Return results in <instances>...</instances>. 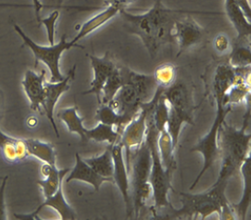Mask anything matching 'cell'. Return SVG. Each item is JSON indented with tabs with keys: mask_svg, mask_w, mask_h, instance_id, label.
<instances>
[{
	"mask_svg": "<svg viewBox=\"0 0 251 220\" xmlns=\"http://www.w3.org/2000/svg\"><path fill=\"white\" fill-rule=\"evenodd\" d=\"M187 11L168 9L157 0L150 10L133 14L126 9L120 12L128 32L137 35L151 57L158 54L160 48L175 43L174 27L176 20Z\"/></svg>",
	"mask_w": 251,
	"mask_h": 220,
	"instance_id": "6da1fadb",
	"label": "cell"
},
{
	"mask_svg": "<svg viewBox=\"0 0 251 220\" xmlns=\"http://www.w3.org/2000/svg\"><path fill=\"white\" fill-rule=\"evenodd\" d=\"M251 120V106L245 114L242 127L239 129L231 127L226 122L219 131V159L221 168L217 180L213 185L227 183L229 178L236 174L245 159L251 155V133H247Z\"/></svg>",
	"mask_w": 251,
	"mask_h": 220,
	"instance_id": "7a4b0ae2",
	"label": "cell"
},
{
	"mask_svg": "<svg viewBox=\"0 0 251 220\" xmlns=\"http://www.w3.org/2000/svg\"><path fill=\"white\" fill-rule=\"evenodd\" d=\"M227 183L212 185L207 192L197 194L180 193L182 207L179 210L172 209V214L168 215L170 220H193L200 217L206 220L212 214H217L220 220H236L231 203L226 196Z\"/></svg>",
	"mask_w": 251,
	"mask_h": 220,
	"instance_id": "3957f363",
	"label": "cell"
},
{
	"mask_svg": "<svg viewBox=\"0 0 251 220\" xmlns=\"http://www.w3.org/2000/svg\"><path fill=\"white\" fill-rule=\"evenodd\" d=\"M126 165L130 177L133 214L135 218H137L148 200L153 195L152 186L150 182L151 150L146 140L139 147L134 149L133 153H130Z\"/></svg>",
	"mask_w": 251,
	"mask_h": 220,
	"instance_id": "277c9868",
	"label": "cell"
},
{
	"mask_svg": "<svg viewBox=\"0 0 251 220\" xmlns=\"http://www.w3.org/2000/svg\"><path fill=\"white\" fill-rule=\"evenodd\" d=\"M156 105L151 109L148 116V129L145 140L147 141L151 150V170L150 182L153 191L152 197L154 200V208L155 210H160L164 207L172 206L169 202L168 194L171 190L174 191L172 181L175 172L165 169L159 157L158 149L159 131L155 127L153 119V113Z\"/></svg>",
	"mask_w": 251,
	"mask_h": 220,
	"instance_id": "5b68a950",
	"label": "cell"
},
{
	"mask_svg": "<svg viewBox=\"0 0 251 220\" xmlns=\"http://www.w3.org/2000/svg\"><path fill=\"white\" fill-rule=\"evenodd\" d=\"M217 110L216 115L213 120V123L209 128V132L201 138V139L193 146L191 152L201 153L203 157V166L198 177L194 180L190 191H193L196 186L199 184L202 177L205 175L207 171H209L214 163L219 160V131L224 122H226V116L232 110V107L225 106L223 103L217 102Z\"/></svg>",
	"mask_w": 251,
	"mask_h": 220,
	"instance_id": "8992f818",
	"label": "cell"
},
{
	"mask_svg": "<svg viewBox=\"0 0 251 220\" xmlns=\"http://www.w3.org/2000/svg\"><path fill=\"white\" fill-rule=\"evenodd\" d=\"M14 29L22 37L25 45L33 51L35 58V64H37L38 61H41L48 66L50 72V82L55 83L63 80L65 77L60 72V58L64 51H69L74 47L79 46L73 44L71 41H67V35L65 34L61 36L60 41L55 45L41 46L36 44L34 40H32L20 26L15 25Z\"/></svg>",
	"mask_w": 251,
	"mask_h": 220,
	"instance_id": "52a82bcc",
	"label": "cell"
},
{
	"mask_svg": "<svg viewBox=\"0 0 251 220\" xmlns=\"http://www.w3.org/2000/svg\"><path fill=\"white\" fill-rule=\"evenodd\" d=\"M165 89L158 87L155 96L151 102L143 103L139 112L123 129L120 143L123 145L126 157L128 158L132 151L139 147L145 141L148 129V116L151 109L157 104L160 95Z\"/></svg>",
	"mask_w": 251,
	"mask_h": 220,
	"instance_id": "ba28073f",
	"label": "cell"
},
{
	"mask_svg": "<svg viewBox=\"0 0 251 220\" xmlns=\"http://www.w3.org/2000/svg\"><path fill=\"white\" fill-rule=\"evenodd\" d=\"M204 34L205 30L191 16L181 15L174 27L175 43L178 45L177 56L201 43Z\"/></svg>",
	"mask_w": 251,
	"mask_h": 220,
	"instance_id": "9c48e42d",
	"label": "cell"
},
{
	"mask_svg": "<svg viewBox=\"0 0 251 220\" xmlns=\"http://www.w3.org/2000/svg\"><path fill=\"white\" fill-rule=\"evenodd\" d=\"M112 157L114 163L113 169V181L117 185L119 191L121 192L123 199L125 201L126 213L128 217L133 215V204L131 199V186H130V177L129 170L125 159V149L123 145L117 143L112 145Z\"/></svg>",
	"mask_w": 251,
	"mask_h": 220,
	"instance_id": "30bf717a",
	"label": "cell"
},
{
	"mask_svg": "<svg viewBox=\"0 0 251 220\" xmlns=\"http://www.w3.org/2000/svg\"><path fill=\"white\" fill-rule=\"evenodd\" d=\"M76 65L72 68L67 77L59 82H46L45 84V98L42 103L43 109L46 116L50 120L53 130L55 131L57 138H59V129L54 120V110L59 98L69 90L70 83L75 76Z\"/></svg>",
	"mask_w": 251,
	"mask_h": 220,
	"instance_id": "8fae6325",
	"label": "cell"
},
{
	"mask_svg": "<svg viewBox=\"0 0 251 220\" xmlns=\"http://www.w3.org/2000/svg\"><path fill=\"white\" fill-rule=\"evenodd\" d=\"M91 61L94 77L90 85V88L83 94H94L97 97L98 103L101 104V93L102 88L107 82L109 76L112 72L117 67L114 61L110 59L109 53H107L103 57H96V56H89Z\"/></svg>",
	"mask_w": 251,
	"mask_h": 220,
	"instance_id": "7c38bea8",
	"label": "cell"
},
{
	"mask_svg": "<svg viewBox=\"0 0 251 220\" xmlns=\"http://www.w3.org/2000/svg\"><path fill=\"white\" fill-rule=\"evenodd\" d=\"M45 207H51L55 211L58 212L60 219L62 220H75L76 219L75 212L74 211V209L68 203L64 197L62 185H60L59 190L55 194L52 195L50 197L45 198V201L31 214H27V215L15 214L14 217L18 220H39L38 218L39 213L42 211Z\"/></svg>",
	"mask_w": 251,
	"mask_h": 220,
	"instance_id": "4fadbf2b",
	"label": "cell"
},
{
	"mask_svg": "<svg viewBox=\"0 0 251 220\" xmlns=\"http://www.w3.org/2000/svg\"><path fill=\"white\" fill-rule=\"evenodd\" d=\"M109 105L121 114H126L132 118L139 112L143 102L140 95L133 85L125 83Z\"/></svg>",
	"mask_w": 251,
	"mask_h": 220,
	"instance_id": "5bb4252c",
	"label": "cell"
},
{
	"mask_svg": "<svg viewBox=\"0 0 251 220\" xmlns=\"http://www.w3.org/2000/svg\"><path fill=\"white\" fill-rule=\"evenodd\" d=\"M46 82L45 70H42L40 74H37L32 70L26 71L22 85L30 102L31 109L33 110H40V108L42 107Z\"/></svg>",
	"mask_w": 251,
	"mask_h": 220,
	"instance_id": "9a60e30c",
	"label": "cell"
},
{
	"mask_svg": "<svg viewBox=\"0 0 251 220\" xmlns=\"http://www.w3.org/2000/svg\"><path fill=\"white\" fill-rule=\"evenodd\" d=\"M73 180L83 181L92 185L95 191L99 192L103 183L110 182L114 183L113 178H104L99 175L84 161V158L80 156L79 153L75 154V165L73 169L70 170V175L66 179V182L70 183Z\"/></svg>",
	"mask_w": 251,
	"mask_h": 220,
	"instance_id": "2e32d148",
	"label": "cell"
},
{
	"mask_svg": "<svg viewBox=\"0 0 251 220\" xmlns=\"http://www.w3.org/2000/svg\"><path fill=\"white\" fill-rule=\"evenodd\" d=\"M124 8L116 6V5H109L107 8L95 16L90 18L88 21H86L83 26H81L78 34H76L74 39L71 40V42L75 45H77L78 41L87 36L88 34H92L96 30L100 28L101 26L106 25L111 19L117 16L118 14L123 10Z\"/></svg>",
	"mask_w": 251,
	"mask_h": 220,
	"instance_id": "e0dca14e",
	"label": "cell"
},
{
	"mask_svg": "<svg viewBox=\"0 0 251 220\" xmlns=\"http://www.w3.org/2000/svg\"><path fill=\"white\" fill-rule=\"evenodd\" d=\"M225 11L237 33V39H250L251 21L247 18L239 4L235 0H225Z\"/></svg>",
	"mask_w": 251,
	"mask_h": 220,
	"instance_id": "ac0fdd59",
	"label": "cell"
},
{
	"mask_svg": "<svg viewBox=\"0 0 251 220\" xmlns=\"http://www.w3.org/2000/svg\"><path fill=\"white\" fill-rule=\"evenodd\" d=\"M124 75L125 83L134 86L140 95L143 103L151 102L158 88L153 76L143 75L131 70L124 71Z\"/></svg>",
	"mask_w": 251,
	"mask_h": 220,
	"instance_id": "d6986e66",
	"label": "cell"
},
{
	"mask_svg": "<svg viewBox=\"0 0 251 220\" xmlns=\"http://www.w3.org/2000/svg\"><path fill=\"white\" fill-rule=\"evenodd\" d=\"M240 173L243 178L242 197L239 203L231 204L236 219L245 220L247 212L251 206V158L248 156L240 166Z\"/></svg>",
	"mask_w": 251,
	"mask_h": 220,
	"instance_id": "ffe728a7",
	"label": "cell"
},
{
	"mask_svg": "<svg viewBox=\"0 0 251 220\" xmlns=\"http://www.w3.org/2000/svg\"><path fill=\"white\" fill-rule=\"evenodd\" d=\"M184 124L194 125L192 110H179L170 107L166 128L172 138L173 144L176 150L179 141L181 130Z\"/></svg>",
	"mask_w": 251,
	"mask_h": 220,
	"instance_id": "44dd1931",
	"label": "cell"
},
{
	"mask_svg": "<svg viewBox=\"0 0 251 220\" xmlns=\"http://www.w3.org/2000/svg\"><path fill=\"white\" fill-rule=\"evenodd\" d=\"M170 107L179 110H192L190 94L183 83H175L163 91Z\"/></svg>",
	"mask_w": 251,
	"mask_h": 220,
	"instance_id": "7402d4cb",
	"label": "cell"
},
{
	"mask_svg": "<svg viewBox=\"0 0 251 220\" xmlns=\"http://www.w3.org/2000/svg\"><path fill=\"white\" fill-rule=\"evenodd\" d=\"M158 149L159 157L164 168L168 171L175 172L176 169V161L175 157L176 149L174 147L172 138L168 132L167 128H164L159 133Z\"/></svg>",
	"mask_w": 251,
	"mask_h": 220,
	"instance_id": "603a6c76",
	"label": "cell"
},
{
	"mask_svg": "<svg viewBox=\"0 0 251 220\" xmlns=\"http://www.w3.org/2000/svg\"><path fill=\"white\" fill-rule=\"evenodd\" d=\"M85 137L87 140H94L97 142H107L109 145H114L120 141L122 132L113 126L99 123L93 128H85Z\"/></svg>",
	"mask_w": 251,
	"mask_h": 220,
	"instance_id": "cb8c5ba5",
	"label": "cell"
},
{
	"mask_svg": "<svg viewBox=\"0 0 251 220\" xmlns=\"http://www.w3.org/2000/svg\"><path fill=\"white\" fill-rule=\"evenodd\" d=\"M25 143L29 156H33L46 164L56 165V150L53 144L43 142L34 138H27Z\"/></svg>",
	"mask_w": 251,
	"mask_h": 220,
	"instance_id": "d4e9b609",
	"label": "cell"
},
{
	"mask_svg": "<svg viewBox=\"0 0 251 220\" xmlns=\"http://www.w3.org/2000/svg\"><path fill=\"white\" fill-rule=\"evenodd\" d=\"M84 161L96 171L99 175L104 178H113L114 163L112 157V145H109L105 152L99 156L91 158H84Z\"/></svg>",
	"mask_w": 251,
	"mask_h": 220,
	"instance_id": "484cf974",
	"label": "cell"
},
{
	"mask_svg": "<svg viewBox=\"0 0 251 220\" xmlns=\"http://www.w3.org/2000/svg\"><path fill=\"white\" fill-rule=\"evenodd\" d=\"M57 115L58 118L60 119L66 125L68 130L71 133H75L80 136L82 141H87L84 133L86 127L84 126V118H82L78 114V108L76 106L60 109Z\"/></svg>",
	"mask_w": 251,
	"mask_h": 220,
	"instance_id": "4316f807",
	"label": "cell"
},
{
	"mask_svg": "<svg viewBox=\"0 0 251 220\" xmlns=\"http://www.w3.org/2000/svg\"><path fill=\"white\" fill-rule=\"evenodd\" d=\"M96 117L100 123L113 126L121 132H123V129L133 119L126 114L119 113L117 110L113 109L109 104L100 105V108L97 110Z\"/></svg>",
	"mask_w": 251,
	"mask_h": 220,
	"instance_id": "83f0119b",
	"label": "cell"
},
{
	"mask_svg": "<svg viewBox=\"0 0 251 220\" xmlns=\"http://www.w3.org/2000/svg\"><path fill=\"white\" fill-rule=\"evenodd\" d=\"M229 64L233 67H248L251 64V39H237L230 51Z\"/></svg>",
	"mask_w": 251,
	"mask_h": 220,
	"instance_id": "f1b7e54d",
	"label": "cell"
},
{
	"mask_svg": "<svg viewBox=\"0 0 251 220\" xmlns=\"http://www.w3.org/2000/svg\"><path fill=\"white\" fill-rule=\"evenodd\" d=\"M125 84V75L121 68L116 67L109 76L102 88L101 104H109L117 95L121 87ZM100 104V105H101Z\"/></svg>",
	"mask_w": 251,
	"mask_h": 220,
	"instance_id": "f546056e",
	"label": "cell"
},
{
	"mask_svg": "<svg viewBox=\"0 0 251 220\" xmlns=\"http://www.w3.org/2000/svg\"><path fill=\"white\" fill-rule=\"evenodd\" d=\"M70 168L59 169L58 167H56L49 177L36 181V183L42 189L45 198L50 197L57 192L60 185H62L63 179L67 175L68 172H70Z\"/></svg>",
	"mask_w": 251,
	"mask_h": 220,
	"instance_id": "4dcf8cb0",
	"label": "cell"
},
{
	"mask_svg": "<svg viewBox=\"0 0 251 220\" xmlns=\"http://www.w3.org/2000/svg\"><path fill=\"white\" fill-rule=\"evenodd\" d=\"M152 76L158 87L166 89L176 83L177 69L173 63H163L156 68Z\"/></svg>",
	"mask_w": 251,
	"mask_h": 220,
	"instance_id": "1f68e13d",
	"label": "cell"
},
{
	"mask_svg": "<svg viewBox=\"0 0 251 220\" xmlns=\"http://www.w3.org/2000/svg\"><path fill=\"white\" fill-rule=\"evenodd\" d=\"M17 141L18 138L6 135L0 130V150L4 159L10 164L19 162L16 151Z\"/></svg>",
	"mask_w": 251,
	"mask_h": 220,
	"instance_id": "d6a6232c",
	"label": "cell"
},
{
	"mask_svg": "<svg viewBox=\"0 0 251 220\" xmlns=\"http://www.w3.org/2000/svg\"><path fill=\"white\" fill-rule=\"evenodd\" d=\"M169 111H170V106L168 104L167 101L161 94L159 98V101L157 102V105L155 107L154 113H153V119L154 124L157 130L160 132L164 128H166L168 118H169Z\"/></svg>",
	"mask_w": 251,
	"mask_h": 220,
	"instance_id": "836d02e7",
	"label": "cell"
},
{
	"mask_svg": "<svg viewBox=\"0 0 251 220\" xmlns=\"http://www.w3.org/2000/svg\"><path fill=\"white\" fill-rule=\"evenodd\" d=\"M59 16V10H54L53 12H51L49 17L41 19L39 22L47 29L50 45H55V29H56V24Z\"/></svg>",
	"mask_w": 251,
	"mask_h": 220,
	"instance_id": "e575fe53",
	"label": "cell"
},
{
	"mask_svg": "<svg viewBox=\"0 0 251 220\" xmlns=\"http://www.w3.org/2000/svg\"><path fill=\"white\" fill-rule=\"evenodd\" d=\"M213 48L218 54L224 55L230 52L232 44L226 34H219L213 40Z\"/></svg>",
	"mask_w": 251,
	"mask_h": 220,
	"instance_id": "d590c367",
	"label": "cell"
},
{
	"mask_svg": "<svg viewBox=\"0 0 251 220\" xmlns=\"http://www.w3.org/2000/svg\"><path fill=\"white\" fill-rule=\"evenodd\" d=\"M8 176L3 178L1 185H0V220H7V214H6V205H5V191L8 182Z\"/></svg>",
	"mask_w": 251,
	"mask_h": 220,
	"instance_id": "8d00e7d4",
	"label": "cell"
},
{
	"mask_svg": "<svg viewBox=\"0 0 251 220\" xmlns=\"http://www.w3.org/2000/svg\"><path fill=\"white\" fill-rule=\"evenodd\" d=\"M16 151H17L18 161H24L29 156L27 146H26L25 139L18 138L16 144Z\"/></svg>",
	"mask_w": 251,
	"mask_h": 220,
	"instance_id": "74e56055",
	"label": "cell"
},
{
	"mask_svg": "<svg viewBox=\"0 0 251 220\" xmlns=\"http://www.w3.org/2000/svg\"><path fill=\"white\" fill-rule=\"evenodd\" d=\"M135 0H106L108 5H116V6H120L124 9H126L127 6H129L130 4L134 3Z\"/></svg>",
	"mask_w": 251,
	"mask_h": 220,
	"instance_id": "f35d334b",
	"label": "cell"
},
{
	"mask_svg": "<svg viewBox=\"0 0 251 220\" xmlns=\"http://www.w3.org/2000/svg\"><path fill=\"white\" fill-rule=\"evenodd\" d=\"M33 1V6H34V11H35V15L36 19L38 22H40L41 18H40V12L43 8V4L40 0H32Z\"/></svg>",
	"mask_w": 251,
	"mask_h": 220,
	"instance_id": "ab89813d",
	"label": "cell"
},
{
	"mask_svg": "<svg viewBox=\"0 0 251 220\" xmlns=\"http://www.w3.org/2000/svg\"><path fill=\"white\" fill-rule=\"evenodd\" d=\"M37 124H38V120L34 115H31L26 119V125L29 128H34L37 126Z\"/></svg>",
	"mask_w": 251,
	"mask_h": 220,
	"instance_id": "60d3db41",
	"label": "cell"
},
{
	"mask_svg": "<svg viewBox=\"0 0 251 220\" xmlns=\"http://www.w3.org/2000/svg\"><path fill=\"white\" fill-rule=\"evenodd\" d=\"M62 1H63V0H56V3H57V4H59V5H60V4L62 3Z\"/></svg>",
	"mask_w": 251,
	"mask_h": 220,
	"instance_id": "b9f144b4",
	"label": "cell"
}]
</instances>
